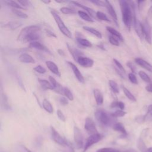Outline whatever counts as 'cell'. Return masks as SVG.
Masks as SVG:
<instances>
[{
  "label": "cell",
  "instance_id": "obj_4",
  "mask_svg": "<svg viewBox=\"0 0 152 152\" xmlns=\"http://www.w3.org/2000/svg\"><path fill=\"white\" fill-rule=\"evenodd\" d=\"M50 13L52 15L56 24L58 25V27L61 31V32L65 35V36L68 37V38H72V33L69 31V30L68 28V27L65 26V23L61 19V17L59 15V14L54 10H51Z\"/></svg>",
  "mask_w": 152,
  "mask_h": 152
},
{
  "label": "cell",
  "instance_id": "obj_18",
  "mask_svg": "<svg viewBox=\"0 0 152 152\" xmlns=\"http://www.w3.org/2000/svg\"><path fill=\"white\" fill-rule=\"evenodd\" d=\"M29 47L30 48H33L37 50H42V51H45L47 53L51 54L50 51L43 44H42L40 42H38V41H35V42H33L29 43Z\"/></svg>",
  "mask_w": 152,
  "mask_h": 152
},
{
  "label": "cell",
  "instance_id": "obj_47",
  "mask_svg": "<svg viewBox=\"0 0 152 152\" xmlns=\"http://www.w3.org/2000/svg\"><path fill=\"white\" fill-rule=\"evenodd\" d=\"M33 69L37 73H39V74H45L46 72V69L43 67L42 66V65H37L36 66H35Z\"/></svg>",
  "mask_w": 152,
  "mask_h": 152
},
{
  "label": "cell",
  "instance_id": "obj_31",
  "mask_svg": "<svg viewBox=\"0 0 152 152\" xmlns=\"http://www.w3.org/2000/svg\"><path fill=\"white\" fill-rule=\"evenodd\" d=\"M123 92L124 93V94L125 95V96L131 101L132 102H136V98L135 97V96L132 94V93L125 87L122 86V87Z\"/></svg>",
  "mask_w": 152,
  "mask_h": 152
},
{
  "label": "cell",
  "instance_id": "obj_61",
  "mask_svg": "<svg viewBox=\"0 0 152 152\" xmlns=\"http://www.w3.org/2000/svg\"><path fill=\"white\" fill-rule=\"evenodd\" d=\"M148 152H152V147L148 148Z\"/></svg>",
  "mask_w": 152,
  "mask_h": 152
},
{
  "label": "cell",
  "instance_id": "obj_50",
  "mask_svg": "<svg viewBox=\"0 0 152 152\" xmlns=\"http://www.w3.org/2000/svg\"><path fill=\"white\" fill-rule=\"evenodd\" d=\"M59 102L63 106H66L69 103V100L65 97H61L59 98Z\"/></svg>",
  "mask_w": 152,
  "mask_h": 152
},
{
  "label": "cell",
  "instance_id": "obj_14",
  "mask_svg": "<svg viewBox=\"0 0 152 152\" xmlns=\"http://www.w3.org/2000/svg\"><path fill=\"white\" fill-rule=\"evenodd\" d=\"M49 80L53 87V90L55 91L56 93L63 95V91H64V87H62L61 84L58 83L56 80L55 79V78L53 77L52 76H49Z\"/></svg>",
  "mask_w": 152,
  "mask_h": 152
},
{
  "label": "cell",
  "instance_id": "obj_7",
  "mask_svg": "<svg viewBox=\"0 0 152 152\" xmlns=\"http://www.w3.org/2000/svg\"><path fill=\"white\" fill-rule=\"evenodd\" d=\"M103 137V136L99 133L90 135L86 141V143L83 148V152H86L93 144H96L100 141H101Z\"/></svg>",
  "mask_w": 152,
  "mask_h": 152
},
{
  "label": "cell",
  "instance_id": "obj_55",
  "mask_svg": "<svg viewBox=\"0 0 152 152\" xmlns=\"http://www.w3.org/2000/svg\"><path fill=\"white\" fill-rule=\"evenodd\" d=\"M57 52H58V54H59L60 56H65V52H64L62 49H58Z\"/></svg>",
  "mask_w": 152,
  "mask_h": 152
},
{
  "label": "cell",
  "instance_id": "obj_16",
  "mask_svg": "<svg viewBox=\"0 0 152 152\" xmlns=\"http://www.w3.org/2000/svg\"><path fill=\"white\" fill-rule=\"evenodd\" d=\"M135 62L137 64H138L142 68L152 73V65L148 63L147 61L140 58H136L135 59Z\"/></svg>",
  "mask_w": 152,
  "mask_h": 152
},
{
  "label": "cell",
  "instance_id": "obj_11",
  "mask_svg": "<svg viewBox=\"0 0 152 152\" xmlns=\"http://www.w3.org/2000/svg\"><path fill=\"white\" fill-rule=\"evenodd\" d=\"M67 63L69 65V66L71 67V69H72L74 75L77 78L78 81L80 83H83L84 82V78L83 75H82V74L81 73V72L80 71V70L78 68V67L74 63H72V62L67 61Z\"/></svg>",
  "mask_w": 152,
  "mask_h": 152
},
{
  "label": "cell",
  "instance_id": "obj_37",
  "mask_svg": "<svg viewBox=\"0 0 152 152\" xmlns=\"http://www.w3.org/2000/svg\"><path fill=\"white\" fill-rule=\"evenodd\" d=\"M63 95L65 96V97H66L69 100H74V96L71 90L66 87H64V91H63Z\"/></svg>",
  "mask_w": 152,
  "mask_h": 152
},
{
  "label": "cell",
  "instance_id": "obj_25",
  "mask_svg": "<svg viewBox=\"0 0 152 152\" xmlns=\"http://www.w3.org/2000/svg\"><path fill=\"white\" fill-rule=\"evenodd\" d=\"M76 40L77 43L83 47L86 48H91L92 47V43L87 39L81 37L80 36H77Z\"/></svg>",
  "mask_w": 152,
  "mask_h": 152
},
{
  "label": "cell",
  "instance_id": "obj_8",
  "mask_svg": "<svg viewBox=\"0 0 152 152\" xmlns=\"http://www.w3.org/2000/svg\"><path fill=\"white\" fill-rule=\"evenodd\" d=\"M84 129L87 131V132L90 135L99 133L94 121L93 120L92 118L90 117H87L85 119Z\"/></svg>",
  "mask_w": 152,
  "mask_h": 152
},
{
  "label": "cell",
  "instance_id": "obj_24",
  "mask_svg": "<svg viewBox=\"0 0 152 152\" xmlns=\"http://www.w3.org/2000/svg\"><path fill=\"white\" fill-rule=\"evenodd\" d=\"M106 30L109 33H110V35H112V36L116 37L121 42L124 41V38H123L122 34L118 31H117L116 29H115L113 27H110V26H106Z\"/></svg>",
  "mask_w": 152,
  "mask_h": 152
},
{
  "label": "cell",
  "instance_id": "obj_42",
  "mask_svg": "<svg viewBox=\"0 0 152 152\" xmlns=\"http://www.w3.org/2000/svg\"><path fill=\"white\" fill-rule=\"evenodd\" d=\"M138 75L140 77V78L145 82H147V83H151V79L149 77V76L143 71H140L138 72Z\"/></svg>",
  "mask_w": 152,
  "mask_h": 152
},
{
  "label": "cell",
  "instance_id": "obj_36",
  "mask_svg": "<svg viewBox=\"0 0 152 152\" xmlns=\"http://www.w3.org/2000/svg\"><path fill=\"white\" fill-rule=\"evenodd\" d=\"M126 114V112L124 111V110H121V109H118L115 110V112H112L110 113V116L113 118H120V117H123Z\"/></svg>",
  "mask_w": 152,
  "mask_h": 152
},
{
  "label": "cell",
  "instance_id": "obj_44",
  "mask_svg": "<svg viewBox=\"0 0 152 152\" xmlns=\"http://www.w3.org/2000/svg\"><path fill=\"white\" fill-rule=\"evenodd\" d=\"M119 39L118 38H116V37L112 36V35H110L109 36V41L111 45H114V46H119Z\"/></svg>",
  "mask_w": 152,
  "mask_h": 152
},
{
  "label": "cell",
  "instance_id": "obj_28",
  "mask_svg": "<svg viewBox=\"0 0 152 152\" xmlns=\"http://www.w3.org/2000/svg\"><path fill=\"white\" fill-rule=\"evenodd\" d=\"M137 148L140 151V152H148V148L147 147L143 138L140 137L137 141Z\"/></svg>",
  "mask_w": 152,
  "mask_h": 152
},
{
  "label": "cell",
  "instance_id": "obj_56",
  "mask_svg": "<svg viewBox=\"0 0 152 152\" xmlns=\"http://www.w3.org/2000/svg\"><path fill=\"white\" fill-rule=\"evenodd\" d=\"M120 152H138V151L134 148H129L125 150H122V151L121 150Z\"/></svg>",
  "mask_w": 152,
  "mask_h": 152
},
{
  "label": "cell",
  "instance_id": "obj_57",
  "mask_svg": "<svg viewBox=\"0 0 152 152\" xmlns=\"http://www.w3.org/2000/svg\"><path fill=\"white\" fill-rule=\"evenodd\" d=\"M33 94H34V97L36 99V100H37V103H38V104L40 106V107H42V104L40 103V101H39V99L37 98V96L35 94V93H33Z\"/></svg>",
  "mask_w": 152,
  "mask_h": 152
},
{
  "label": "cell",
  "instance_id": "obj_30",
  "mask_svg": "<svg viewBox=\"0 0 152 152\" xmlns=\"http://www.w3.org/2000/svg\"><path fill=\"white\" fill-rule=\"evenodd\" d=\"M1 103H2V106L4 107L5 110H9L10 109V106L9 104L8 97L6 95L5 93H2L1 96Z\"/></svg>",
  "mask_w": 152,
  "mask_h": 152
},
{
  "label": "cell",
  "instance_id": "obj_15",
  "mask_svg": "<svg viewBox=\"0 0 152 152\" xmlns=\"http://www.w3.org/2000/svg\"><path fill=\"white\" fill-rule=\"evenodd\" d=\"M46 65L48 68L55 75L58 77H61V72L57 66V65L52 61H46Z\"/></svg>",
  "mask_w": 152,
  "mask_h": 152
},
{
  "label": "cell",
  "instance_id": "obj_62",
  "mask_svg": "<svg viewBox=\"0 0 152 152\" xmlns=\"http://www.w3.org/2000/svg\"><path fill=\"white\" fill-rule=\"evenodd\" d=\"M1 152H3V151H1Z\"/></svg>",
  "mask_w": 152,
  "mask_h": 152
},
{
  "label": "cell",
  "instance_id": "obj_39",
  "mask_svg": "<svg viewBox=\"0 0 152 152\" xmlns=\"http://www.w3.org/2000/svg\"><path fill=\"white\" fill-rule=\"evenodd\" d=\"M110 107L112 108L114 107H118L119 109L121 110H124L125 109V104L124 102H121V101H116L115 100L113 101L111 104H110Z\"/></svg>",
  "mask_w": 152,
  "mask_h": 152
},
{
  "label": "cell",
  "instance_id": "obj_29",
  "mask_svg": "<svg viewBox=\"0 0 152 152\" xmlns=\"http://www.w3.org/2000/svg\"><path fill=\"white\" fill-rule=\"evenodd\" d=\"M78 14L80 16V18H81L83 20L90 22V23H93L94 22L93 19L92 18V17L87 12L81 11V10H79L78 11Z\"/></svg>",
  "mask_w": 152,
  "mask_h": 152
},
{
  "label": "cell",
  "instance_id": "obj_54",
  "mask_svg": "<svg viewBox=\"0 0 152 152\" xmlns=\"http://www.w3.org/2000/svg\"><path fill=\"white\" fill-rule=\"evenodd\" d=\"M145 90L150 93H152V84H149L145 87Z\"/></svg>",
  "mask_w": 152,
  "mask_h": 152
},
{
  "label": "cell",
  "instance_id": "obj_52",
  "mask_svg": "<svg viewBox=\"0 0 152 152\" xmlns=\"http://www.w3.org/2000/svg\"><path fill=\"white\" fill-rule=\"evenodd\" d=\"M18 2L24 8H25L27 6H29L31 4V2L30 1H18Z\"/></svg>",
  "mask_w": 152,
  "mask_h": 152
},
{
  "label": "cell",
  "instance_id": "obj_2",
  "mask_svg": "<svg viewBox=\"0 0 152 152\" xmlns=\"http://www.w3.org/2000/svg\"><path fill=\"white\" fill-rule=\"evenodd\" d=\"M94 116L98 122L104 126H108L111 125H113L115 124L112 122L110 115H108V113L103 109L96 110L94 112Z\"/></svg>",
  "mask_w": 152,
  "mask_h": 152
},
{
  "label": "cell",
  "instance_id": "obj_5",
  "mask_svg": "<svg viewBox=\"0 0 152 152\" xmlns=\"http://www.w3.org/2000/svg\"><path fill=\"white\" fill-rule=\"evenodd\" d=\"M41 30V27L37 25H30L21 29L17 36V40L23 42L24 39L31 33Z\"/></svg>",
  "mask_w": 152,
  "mask_h": 152
},
{
  "label": "cell",
  "instance_id": "obj_59",
  "mask_svg": "<svg viewBox=\"0 0 152 152\" xmlns=\"http://www.w3.org/2000/svg\"><path fill=\"white\" fill-rule=\"evenodd\" d=\"M22 147H23V148L26 151V152H33V151H31L30 149L27 148V147H24V146H22Z\"/></svg>",
  "mask_w": 152,
  "mask_h": 152
},
{
  "label": "cell",
  "instance_id": "obj_45",
  "mask_svg": "<svg viewBox=\"0 0 152 152\" xmlns=\"http://www.w3.org/2000/svg\"><path fill=\"white\" fill-rule=\"evenodd\" d=\"M113 61L115 65V66H116V69H118V70H119L120 71H121L123 74H125V70L124 68V66H122V65L116 59H113Z\"/></svg>",
  "mask_w": 152,
  "mask_h": 152
},
{
  "label": "cell",
  "instance_id": "obj_1",
  "mask_svg": "<svg viewBox=\"0 0 152 152\" xmlns=\"http://www.w3.org/2000/svg\"><path fill=\"white\" fill-rule=\"evenodd\" d=\"M121 13L122 21L125 26L130 30L131 27L133 23V11L128 1L122 0L119 1Z\"/></svg>",
  "mask_w": 152,
  "mask_h": 152
},
{
  "label": "cell",
  "instance_id": "obj_10",
  "mask_svg": "<svg viewBox=\"0 0 152 152\" xmlns=\"http://www.w3.org/2000/svg\"><path fill=\"white\" fill-rule=\"evenodd\" d=\"M77 62L80 66L84 68H90L94 65V61L92 59L83 56L79 57Z\"/></svg>",
  "mask_w": 152,
  "mask_h": 152
},
{
  "label": "cell",
  "instance_id": "obj_51",
  "mask_svg": "<svg viewBox=\"0 0 152 152\" xmlns=\"http://www.w3.org/2000/svg\"><path fill=\"white\" fill-rule=\"evenodd\" d=\"M90 2L100 7H105V2L103 1H90Z\"/></svg>",
  "mask_w": 152,
  "mask_h": 152
},
{
  "label": "cell",
  "instance_id": "obj_17",
  "mask_svg": "<svg viewBox=\"0 0 152 152\" xmlns=\"http://www.w3.org/2000/svg\"><path fill=\"white\" fill-rule=\"evenodd\" d=\"M71 3L73 4L74 5H76L77 7H79V8H82V9L86 10V11L87 12V13H88L91 17H93V18H96V12L92 8H90V7H88L84 5H83V4L79 3V2H77V1H71Z\"/></svg>",
  "mask_w": 152,
  "mask_h": 152
},
{
  "label": "cell",
  "instance_id": "obj_23",
  "mask_svg": "<svg viewBox=\"0 0 152 152\" xmlns=\"http://www.w3.org/2000/svg\"><path fill=\"white\" fill-rule=\"evenodd\" d=\"M83 28L84 30H86V31L89 32L90 33L92 34L93 35L95 36L96 37H97L99 38V39H102V33H101L99 31H98L97 30H96V28H93V27L84 26L83 27Z\"/></svg>",
  "mask_w": 152,
  "mask_h": 152
},
{
  "label": "cell",
  "instance_id": "obj_49",
  "mask_svg": "<svg viewBox=\"0 0 152 152\" xmlns=\"http://www.w3.org/2000/svg\"><path fill=\"white\" fill-rule=\"evenodd\" d=\"M126 65L128 66V68L131 69V71H132V73L134 74H135L136 73V71H137V69H136V67L135 66V65L130 61H128L126 62Z\"/></svg>",
  "mask_w": 152,
  "mask_h": 152
},
{
  "label": "cell",
  "instance_id": "obj_6",
  "mask_svg": "<svg viewBox=\"0 0 152 152\" xmlns=\"http://www.w3.org/2000/svg\"><path fill=\"white\" fill-rule=\"evenodd\" d=\"M74 140L76 148L77 149H81L84 148V137L83 133L80 129L77 126H74Z\"/></svg>",
  "mask_w": 152,
  "mask_h": 152
},
{
  "label": "cell",
  "instance_id": "obj_35",
  "mask_svg": "<svg viewBox=\"0 0 152 152\" xmlns=\"http://www.w3.org/2000/svg\"><path fill=\"white\" fill-rule=\"evenodd\" d=\"M152 121V104L149 105L147 112L144 115V122H150Z\"/></svg>",
  "mask_w": 152,
  "mask_h": 152
},
{
  "label": "cell",
  "instance_id": "obj_12",
  "mask_svg": "<svg viewBox=\"0 0 152 152\" xmlns=\"http://www.w3.org/2000/svg\"><path fill=\"white\" fill-rule=\"evenodd\" d=\"M104 2H105V7L107 8L108 13L109 14L110 17L112 18V19L113 20V21H115L116 24L117 26H118V17H117L116 12L115 10V8L113 7L112 5L111 4V3L109 1H104Z\"/></svg>",
  "mask_w": 152,
  "mask_h": 152
},
{
  "label": "cell",
  "instance_id": "obj_19",
  "mask_svg": "<svg viewBox=\"0 0 152 152\" xmlns=\"http://www.w3.org/2000/svg\"><path fill=\"white\" fill-rule=\"evenodd\" d=\"M19 61L21 62L26 63V64H34L35 60L28 53H22L19 56Z\"/></svg>",
  "mask_w": 152,
  "mask_h": 152
},
{
  "label": "cell",
  "instance_id": "obj_40",
  "mask_svg": "<svg viewBox=\"0 0 152 152\" xmlns=\"http://www.w3.org/2000/svg\"><path fill=\"white\" fill-rule=\"evenodd\" d=\"M60 11L64 14H76V11L74 9L68 7H62L60 8Z\"/></svg>",
  "mask_w": 152,
  "mask_h": 152
},
{
  "label": "cell",
  "instance_id": "obj_13",
  "mask_svg": "<svg viewBox=\"0 0 152 152\" xmlns=\"http://www.w3.org/2000/svg\"><path fill=\"white\" fill-rule=\"evenodd\" d=\"M66 46H67L68 51L69 52L70 54L72 55L73 59L75 61H77V59L79 57L83 56V53L81 50H80L78 49H77V48L73 47L72 46L70 45L68 43H66Z\"/></svg>",
  "mask_w": 152,
  "mask_h": 152
},
{
  "label": "cell",
  "instance_id": "obj_20",
  "mask_svg": "<svg viewBox=\"0 0 152 152\" xmlns=\"http://www.w3.org/2000/svg\"><path fill=\"white\" fill-rule=\"evenodd\" d=\"M93 95H94V97L96 104L99 106L102 104L103 103L104 98H103V95L101 92V91L97 88L94 89L93 90Z\"/></svg>",
  "mask_w": 152,
  "mask_h": 152
},
{
  "label": "cell",
  "instance_id": "obj_43",
  "mask_svg": "<svg viewBox=\"0 0 152 152\" xmlns=\"http://www.w3.org/2000/svg\"><path fill=\"white\" fill-rule=\"evenodd\" d=\"M121 150L111 148V147H104L99 149L96 152H120Z\"/></svg>",
  "mask_w": 152,
  "mask_h": 152
},
{
  "label": "cell",
  "instance_id": "obj_33",
  "mask_svg": "<svg viewBox=\"0 0 152 152\" xmlns=\"http://www.w3.org/2000/svg\"><path fill=\"white\" fill-rule=\"evenodd\" d=\"M9 6L11 7L12 9H17V10H26L25 8L22 7L18 2H17L14 1H8L5 2Z\"/></svg>",
  "mask_w": 152,
  "mask_h": 152
},
{
  "label": "cell",
  "instance_id": "obj_38",
  "mask_svg": "<svg viewBox=\"0 0 152 152\" xmlns=\"http://www.w3.org/2000/svg\"><path fill=\"white\" fill-rule=\"evenodd\" d=\"M96 18H98L100 20L107 21V22H109V23L110 22V20L107 17V16L104 13H103V12H101V11H99L96 12Z\"/></svg>",
  "mask_w": 152,
  "mask_h": 152
},
{
  "label": "cell",
  "instance_id": "obj_3",
  "mask_svg": "<svg viewBox=\"0 0 152 152\" xmlns=\"http://www.w3.org/2000/svg\"><path fill=\"white\" fill-rule=\"evenodd\" d=\"M50 135H51L52 139L56 144L64 147H66L68 148H71V150L73 149L71 143L69 141H68L67 140H66L65 138L62 137L53 126H50Z\"/></svg>",
  "mask_w": 152,
  "mask_h": 152
},
{
  "label": "cell",
  "instance_id": "obj_27",
  "mask_svg": "<svg viewBox=\"0 0 152 152\" xmlns=\"http://www.w3.org/2000/svg\"><path fill=\"white\" fill-rule=\"evenodd\" d=\"M38 81L41 86V87L45 89V90H53V87L50 81H48L44 79H38Z\"/></svg>",
  "mask_w": 152,
  "mask_h": 152
},
{
  "label": "cell",
  "instance_id": "obj_58",
  "mask_svg": "<svg viewBox=\"0 0 152 152\" xmlns=\"http://www.w3.org/2000/svg\"><path fill=\"white\" fill-rule=\"evenodd\" d=\"M97 46L99 48H100V49H102V50H106V49L104 48V45L103 44V43H100V44H99V45H97Z\"/></svg>",
  "mask_w": 152,
  "mask_h": 152
},
{
  "label": "cell",
  "instance_id": "obj_26",
  "mask_svg": "<svg viewBox=\"0 0 152 152\" xmlns=\"http://www.w3.org/2000/svg\"><path fill=\"white\" fill-rule=\"evenodd\" d=\"M42 107L49 113H52L53 112V107L50 102L46 99H44L42 103Z\"/></svg>",
  "mask_w": 152,
  "mask_h": 152
},
{
  "label": "cell",
  "instance_id": "obj_60",
  "mask_svg": "<svg viewBox=\"0 0 152 152\" xmlns=\"http://www.w3.org/2000/svg\"><path fill=\"white\" fill-rule=\"evenodd\" d=\"M51 1H42V2L44 3V4H48Z\"/></svg>",
  "mask_w": 152,
  "mask_h": 152
},
{
  "label": "cell",
  "instance_id": "obj_34",
  "mask_svg": "<svg viewBox=\"0 0 152 152\" xmlns=\"http://www.w3.org/2000/svg\"><path fill=\"white\" fill-rule=\"evenodd\" d=\"M109 85L111 90L113 91V93H119V88L118 84L112 80H109Z\"/></svg>",
  "mask_w": 152,
  "mask_h": 152
},
{
  "label": "cell",
  "instance_id": "obj_53",
  "mask_svg": "<svg viewBox=\"0 0 152 152\" xmlns=\"http://www.w3.org/2000/svg\"><path fill=\"white\" fill-rule=\"evenodd\" d=\"M135 121L138 124L144 122V115H139L135 118Z\"/></svg>",
  "mask_w": 152,
  "mask_h": 152
},
{
  "label": "cell",
  "instance_id": "obj_21",
  "mask_svg": "<svg viewBox=\"0 0 152 152\" xmlns=\"http://www.w3.org/2000/svg\"><path fill=\"white\" fill-rule=\"evenodd\" d=\"M23 25L22 23L17 21H10L7 23H6L4 27L5 28H7L10 30H16L18 28H20Z\"/></svg>",
  "mask_w": 152,
  "mask_h": 152
},
{
  "label": "cell",
  "instance_id": "obj_9",
  "mask_svg": "<svg viewBox=\"0 0 152 152\" xmlns=\"http://www.w3.org/2000/svg\"><path fill=\"white\" fill-rule=\"evenodd\" d=\"M142 31L144 34V37L145 40L148 43L151 45L152 43V39H151V29L150 26L148 23L147 21L145 20L143 23H142Z\"/></svg>",
  "mask_w": 152,
  "mask_h": 152
},
{
  "label": "cell",
  "instance_id": "obj_22",
  "mask_svg": "<svg viewBox=\"0 0 152 152\" xmlns=\"http://www.w3.org/2000/svg\"><path fill=\"white\" fill-rule=\"evenodd\" d=\"M112 128L113 130L121 133L122 135L125 137L127 135V132L125 128V126L121 122H115V124L112 125Z\"/></svg>",
  "mask_w": 152,
  "mask_h": 152
},
{
  "label": "cell",
  "instance_id": "obj_41",
  "mask_svg": "<svg viewBox=\"0 0 152 152\" xmlns=\"http://www.w3.org/2000/svg\"><path fill=\"white\" fill-rule=\"evenodd\" d=\"M12 12L17 15V17L21 18H27L28 17V15L27 14L23 12V11H20V10H17V9H12Z\"/></svg>",
  "mask_w": 152,
  "mask_h": 152
},
{
  "label": "cell",
  "instance_id": "obj_46",
  "mask_svg": "<svg viewBox=\"0 0 152 152\" xmlns=\"http://www.w3.org/2000/svg\"><path fill=\"white\" fill-rule=\"evenodd\" d=\"M128 78L129 81L134 84H138V80L135 75V74L132 72H130L128 74Z\"/></svg>",
  "mask_w": 152,
  "mask_h": 152
},
{
  "label": "cell",
  "instance_id": "obj_32",
  "mask_svg": "<svg viewBox=\"0 0 152 152\" xmlns=\"http://www.w3.org/2000/svg\"><path fill=\"white\" fill-rule=\"evenodd\" d=\"M43 26H44V27H43V28H44V32L46 34L47 36L50 37H55V38L57 37V36L55 34V33L50 29L51 28H50L48 25L43 24Z\"/></svg>",
  "mask_w": 152,
  "mask_h": 152
},
{
  "label": "cell",
  "instance_id": "obj_48",
  "mask_svg": "<svg viewBox=\"0 0 152 152\" xmlns=\"http://www.w3.org/2000/svg\"><path fill=\"white\" fill-rule=\"evenodd\" d=\"M56 114H57V116H58V118H59V119L62 122H65L66 121V118H65V115H64V113H62V112L58 109L56 111Z\"/></svg>",
  "mask_w": 152,
  "mask_h": 152
}]
</instances>
